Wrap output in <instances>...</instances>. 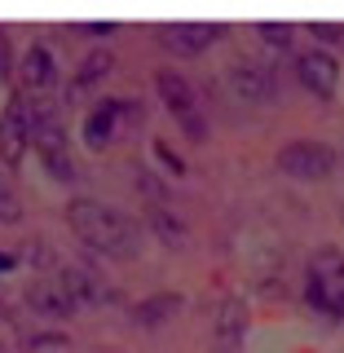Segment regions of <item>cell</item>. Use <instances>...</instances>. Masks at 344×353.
Wrapping results in <instances>:
<instances>
[{"instance_id":"obj_1","label":"cell","mask_w":344,"mask_h":353,"mask_svg":"<svg viewBox=\"0 0 344 353\" xmlns=\"http://www.w3.org/2000/svg\"><path fill=\"white\" fill-rule=\"evenodd\" d=\"M66 221L93 252H106V256H132L137 252V221L102 203V199H71Z\"/></svg>"},{"instance_id":"obj_2","label":"cell","mask_w":344,"mask_h":353,"mask_svg":"<svg viewBox=\"0 0 344 353\" xmlns=\"http://www.w3.org/2000/svg\"><path fill=\"white\" fill-rule=\"evenodd\" d=\"M154 88H159V97H163V106L176 115V124H181L190 137H203L208 124H203V115H199V97H194V84L185 80V75H176V71H154Z\"/></svg>"},{"instance_id":"obj_3","label":"cell","mask_w":344,"mask_h":353,"mask_svg":"<svg viewBox=\"0 0 344 353\" xmlns=\"http://www.w3.org/2000/svg\"><path fill=\"white\" fill-rule=\"evenodd\" d=\"M279 168L301 176V181H323L336 168V150L327 141H287L279 150Z\"/></svg>"},{"instance_id":"obj_4","label":"cell","mask_w":344,"mask_h":353,"mask_svg":"<svg viewBox=\"0 0 344 353\" xmlns=\"http://www.w3.org/2000/svg\"><path fill=\"white\" fill-rule=\"evenodd\" d=\"M225 84L239 102H270V97L279 93V75L265 62H234L225 71Z\"/></svg>"},{"instance_id":"obj_5","label":"cell","mask_w":344,"mask_h":353,"mask_svg":"<svg viewBox=\"0 0 344 353\" xmlns=\"http://www.w3.org/2000/svg\"><path fill=\"white\" fill-rule=\"evenodd\" d=\"M221 22H168V27H159L154 36H159L163 49L181 53V58H194V53H208V44L221 36Z\"/></svg>"},{"instance_id":"obj_6","label":"cell","mask_w":344,"mask_h":353,"mask_svg":"<svg viewBox=\"0 0 344 353\" xmlns=\"http://www.w3.org/2000/svg\"><path fill=\"white\" fill-rule=\"evenodd\" d=\"M27 146H31L27 102H22V93H14V97H9V106H5V115H0V159H5L9 168H18Z\"/></svg>"},{"instance_id":"obj_7","label":"cell","mask_w":344,"mask_h":353,"mask_svg":"<svg viewBox=\"0 0 344 353\" xmlns=\"http://www.w3.org/2000/svg\"><path fill=\"white\" fill-rule=\"evenodd\" d=\"M296 75H301V84L318 97H331L340 88V62L331 58L327 49H305L301 58H296Z\"/></svg>"},{"instance_id":"obj_8","label":"cell","mask_w":344,"mask_h":353,"mask_svg":"<svg viewBox=\"0 0 344 353\" xmlns=\"http://www.w3.org/2000/svg\"><path fill=\"white\" fill-rule=\"evenodd\" d=\"M53 84H58V66H53L49 49H44V44H31V49L22 53V66H18V93L36 97V93H49Z\"/></svg>"},{"instance_id":"obj_9","label":"cell","mask_w":344,"mask_h":353,"mask_svg":"<svg viewBox=\"0 0 344 353\" xmlns=\"http://www.w3.org/2000/svg\"><path fill=\"white\" fill-rule=\"evenodd\" d=\"M58 287L66 296H71L75 305H102V301H110V287L97 279V274H88V270H80V265H62V274H58Z\"/></svg>"},{"instance_id":"obj_10","label":"cell","mask_w":344,"mask_h":353,"mask_svg":"<svg viewBox=\"0 0 344 353\" xmlns=\"http://www.w3.org/2000/svg\"><path fill=\"white\" fill-rule=\"evenodd\" d=\"M243 323H247V309H243L239 296H225L212 314V336H216V349L221 353H234L239 340H243Z\"/></svg>"},{"instance_id":"obj_11","label":"cell","mask_w":344,"mask_h":353,"mask_svg":"<svg viewBox=\"0 0 344 353\" xmlns=\"http://www.w3.org/2000/svg\"><path fill=\"white\" fill-rule=\"evenodd\" d=\"M27 305L36 309L40 318H66V314L75 309L71 296H66L58 283H49V279H36V283L27 287Z\"/></svg>"},{"instance_id":"obj_12","label":"cell","mask_w":344,"mask_h":353,"mask_svg":"<svg viewBox=\"0 0 344 353\" xmlns=\"http://www.w3.org/2000/svg\"><path fill=\"white\" fill-rule=\"evenodd\" d=\"M115 124H119V97H102V102L88 110V119H84V141L102 150L106 141L115 137Z\"/></svg>"},{"instance_id":"obj_13","label":"cell","mask_w":344,"mask_h":353,"mask_svg":"<svg viewBox=\"0 0 344 353\" xmlns=\"http://www.w3.org/2000/svg\"><path fill=\"white\" fill-rule=\"evenodd\" d=\"M305 301L314 309H323L327 318H344V279H314V274H309Z\"/></svg>"},{"instance_id":"obj_14","label":"cell","mask_w":344,"mask_h":353,"mask_svg":"<svg viewBox=\"0 0 344 353\" xmlns=\"http://www.w3.org/2000/svg\"><path fill=\"white\" fill-rule=\"evenodd\" d=\"M176 309H181V296H176V292H159V296H146V301L132 305V323H137V327H159V323H168Z\"/></svg>"},{"instance_id":"obj_15","label":"cell","mask_w":344,"mask_h":353,"mask_svg":"<svg viewBox=\"0 0 344 353\" xmlns=\"http://www.w3.org/2000/svg\"><path fill=\"white\" fill-rule=\"evenodd\" d=\"M150 230L159 234L163 248H172V252H181L185 243H190V234H185V221L172 216L168 208H150Z\"/></svg>"},{"instance_id":"obj_16","label":"cell","mask_w":344,"mask_h":353,"mask_svg":"<svg viewBox=\"0 0 344 353\" xmlns=\"http://www.w3.org/2000/svg\"><path fill=\"white\" fill-rule=\"evenodd\" d=\"M110 66H115V58H110L106 49H93V53H88V58L80 62V71H75V93H80V88H93V84H102Z\"/></svg>"},{"instance_id":"obj_17","label":"cell","mask_w":344,"mask_h":353,"mask_svg":"<svg viewBox=\"0 0 344 353\" xmlns=\"http://www.w3.org/2000/svg\"><path fill=\"white\" fill-rule=\"evenodd\" d=\"M22 349L27 353H66L71 340H66V331H36V336L22 340Z\"/></svg>"},{"instance_id":"obj_18","label":"cell","mask_w":344,"mask_h":353,"mask_svg":"<svg viewBox=\"0 0 344 353\" xmlns=\"http://www.w3.org/2000/svg\"><path fill=\"white\" fill-rule=\"evenodd\" d=\"M0 221H5V225H18L22 221V199H18L14 185H9V176H0Z\"/></svg>"},{"instance_id":"obj_19","label":"cell","mask_w":344,"mask_h":353,"mask_svg":"<svg viewBox=\"0 0 344 353\" xmlns=\"http://www.w3.org/2000/svg\"><path fill=\"white\" fill-rule=\"evenodd\" d=\"M256 36H265V44H274V49H292V27L287 22H256Z\"/></svg>"},{"instance_id":"obj_20","label":"cell","mask_w":344,"mask_h":353,"mask_svg":"<svg viewBox=\"0 0 344 353\" xmlns=\"http://www.w3.org/2000/svg\"><path fill=\"white\" fill-rule=\"evenodd\" d=\"M314 36H323V40H336V44H344V22H314Z\"/></svg>"},{"instance_id":"obj_21","label":"cell","mask_w":344,"mask_h":353,"mask_svg":"<svg viewBox=\"0 0 344 353\" xmlns=\"http://www.w3.org/2000/svg\"><path fill=\"white\" fill-rule=\"evenodd\" d=\"M154 150H159V159L163 163H172V172H185V163H181V154H176L168 141H154Z\"/></svg>"},{"instance_id":"obj_22","label":"cell","mask_w":344,"mask_h":353,"mask_svg":"<svg viewBox=\"0 0 344 353\" xmlns=\"http://www.w3.org/2000/svg\"><path fill=\"white\" fill-rule=\"evenodd\" d=\"M9 66H14V53H9V36L0 31V80H9Z\"/></svg>"},{"instance_id":"obj_23","label":"cell","mask_w":344,"mask_h":353,"mask_svg":"<svg viewBox=\"0 0 344 353\" xmlns=\"http://www.w3.org/2000/svg\"><path fill=\"white\" fill-rule=\"evenodd\" d=\"M80 31H88V36H110V31H115V22H80Z\"/></svg>"},{"instance_id":"obj_24","label":"cell","mask_w":344,"mask_h":353,"mask_svg":"<svg viewBox=\"0 0 344 353\" xmlns=\"http://www.w3.org/2000/svg\"><path fill=\"white\" fill-rule=\"evenodd\" d=\"M18 265V256H9V252H0V270H14Z\"/></svg>"},{"instance_id":"obj_25","label":"cell","mask_w":344,"mask_h":353,"mask_svg":"<svg viewBox=\"0 0 344 353\" xmlns=\"http://www.w3.org/2000/svg\"><path fill=\"white\" fill-rule=\"evenodd\" d=\"M0 353H5V345H0Z\"/></svg>"}]
</instances>
